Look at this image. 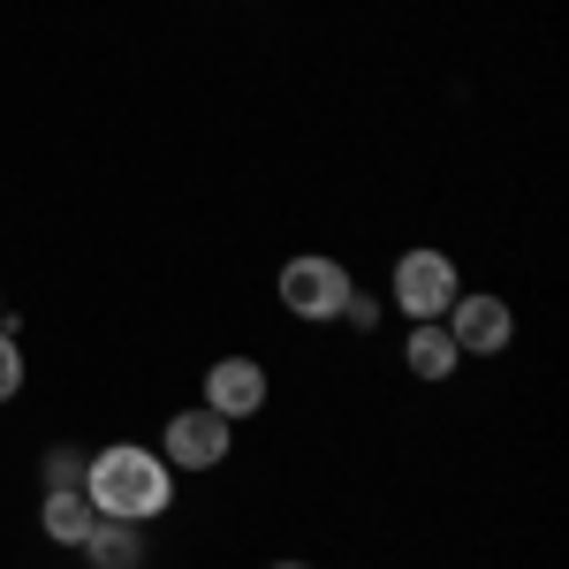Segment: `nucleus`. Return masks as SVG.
Returning <instances> with one entry per match:
<instances>
[{"label": "nucleus", "instance_id": "6e6552de", "mask_svg": "<svg viewBox=\"0 0 569 569\" xmlns=\"http://www.w3.org/2000/svg\"><path fill=\"white\" fill-rule=\"evenodd\" d=\"M402 365H410L418 380H448V372L463 365V350L448 342V327H440V319H418V327H410V342H402Z\"/></svg>", "mask_w": 569, "mask_h": 569}, {"label": "nucleus", "instance_id": "7ed1b4c3", "mask_svg": "<svg viewBox=\"0 0 569 569\" xmlns=\"http://www.w3.org/2000/svg\"><path fill=\"white\" fill-rule=\"evenodd\" d=\"M456 297H463V281H456L448 251H402L395 259V305L410 311V319H448Z\"/></svg>", "mask_w": 569, "mask_h": 569}, {"label": "nucleus", "instance_id": "39448f33", "mask_svg": "<svg viewBox=\"0 0 569 569\" xmlns=\"http://www.w3.org/2000/svg\"><path fill=\"white\" fill-rule=\"evenodd\" d=\"M509 335H517V311L501 305V297H456L448 305V342L463 357H501Z\"/></svg>", "mask_w": 569, "mask_h": 569}, {"label": "nucleus", "instance_id": "ddd939ff", "mask_svg": "<svg viewBox=\"0 0 569 569\" xmlns=\"http://www.w3.org/2000/svg\"><path fill=\"white\" fill-rule=\"evenodd\" d=\"M273 569H305V562H273Z\"/></svg>", "mask_w": 569, "mask_h": 569}, {"label": "nucleus", "instance_id": "20e7f679", "mask_svg": "<svg viewBox=\"0 0 569 569\" xmlns=\"http://www.w3.org/2000/svg\"><path fill=\"white\" fill-rule=\"evenodd\" d=\"M228 440H236V426L198 402V410H176V418H168L160 456H168V471H220V463H228Z\"/></svg>", "mask_w": 569, "mask_h": 569}, {"label": "nucleus", "instance_id": "9d476101", "mask_svg": "<svg viewBox=\"0 0 569 569\" xmlns=\"http://www.w3.org/2000/svg\"><path fill=\"white\" fill-rule=\"evenodd\" d=\"M53 486H84V456L77 448H46V493Z\"/></svg>", "mask_w": 569, "mask_h": 569}, {"label": "nucleus", "instance_id": "0eeeda50", "mask_svg": "<svg viewBox=\"0 0 569 569\" xmlns=\"http://www.w3.org/2000/svg\"><path fill=\"white\" fill-rule=\"evenodd\" d=\"M39 531L53 539V547H84L91 531H99V509L84 501V486H53L39 509Z\"/></svg>", "mask_w": 569, "mask_h": 569}, {"label": "nucleus", "instance_id": "9b49d317", "mask_svg": "<svg viewBox=\"0 0 569 569\" xmlns=\"http://www.w3.org/2000/svg\"><path fill=\"white\" fill-rule=\"evenodd\" d=\"M23 388V350H16V327H0V402Z\"/></svg>", "mask_w": 569, "mask_h": 569}, {"label": "nucleus", "instance_id": "1a4fd4ad", "mask_svg": "<svg viewBox=\"0 0 569 569\" xmlns=\"http://www.w3.org/2000/svg\"><path fill=\"white\" fill-rule=\"evenodd\" d=\"M84 555H91V569H144V531L99 517V531L84 539Z\"/></svg>", "mask_w": 569, "mask_h": 569}, {"label": "nucleus", "instance_id": "423d86ee", "mask_svg": "<svg viewBox=\"0 0 569 569\" xmlns=\"http://www.w3.org/2000/svg\"><path fill=\"white\" fill-rule=\"evenodd\" d=\"M206 410H220L228 426L259 418L266 410V365L259 357H220L213 372H206Z\"/></svg>", "mask_w": 569, "mask_h": 569}, {"label": "nucleus", "instance_id": "4468645a", "mask_svg": "<svg viewBox=\"0 0 569 569\" xmlns=\"http://www.w3.org/2000/svg\"><path fill=\"white\" fill-rule=\"evenodd\" d=\"M0 319H8V305H0Z\"/></svg>", "mask_w": 569, "mask_h": 569}, {"label": "nucleus", "instance_id": "f03ea898", "mask_svg": "<svg viewBox=\"0 0 569 569\" xmlns=\"http://www.w3.org/2000/svg\"><path fill=\"white\" fill-rule=\"evenodd\" d=\"M281 311H297V319H342V297H350V266L342 259H319V251H305V259L281 266Z\"/></svg>", "mask_w": 569, "mask_h": 569}, {"label": "nucleus", "instance_id": "f257e3e1", "mask_svg": "<svg viewBox=\"0 0 569 569\" xmlns=\"http://www.w3.org/2000/svg\"><path fill=\"white\" fill-rule=\"evenodd\" d=\"M84 501L99 517H114V525H152V517L176 509V471H168L152 448L114 440V448L84 456Z\"/></svg>", "mask_w": 569, "mask_h": 569}, {"label": "nucleus", "instance_id": "f8f14e48", "mask_svg": "<svg viewBox=\"0 0 569 569\" xmlns=\"http://www.w3.org/2000/svg\"><path fill=\"white\" fill-rule=\"evenodd\" d=\"M342 319H350V327H372V319H380V297H342Z\"/></svg>", "mask_w": 569, "mask_h": 569}]
</instances>
